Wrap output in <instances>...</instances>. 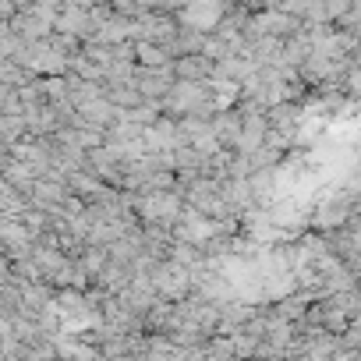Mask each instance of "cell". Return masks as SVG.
Masks as SVG:
<instances>
[{
    "instance_id": "obj_1",
    "label": "cell",
    "mask_w": 361,
    "mask_h": 361,
    "mask_svg": "<svg viewBox=\"0 0 361 361\" xmlns=\"http://www.w3.org/2000/svg\"><path fill=\"white\" fill-rule=\"evenodd\" d=\"M170 71H173L177 82H209L213 78V61L199 50L195 54H177L170 61Z\"/></svg>"
}]
</instances>
